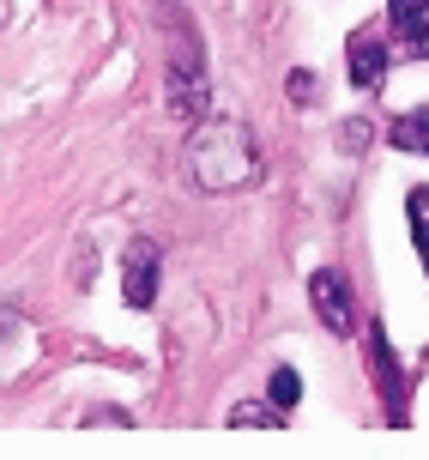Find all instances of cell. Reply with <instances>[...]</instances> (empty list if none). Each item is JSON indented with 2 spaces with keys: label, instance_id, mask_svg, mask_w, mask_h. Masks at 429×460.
Returning a JSON list of instances; mask_svg holds the SVG:
<instances>
[{
  "label": "cell",
  "instance_id": "13",
  "mask_svg": "<svg viewBox=\"0 0 429 460\" xmlns=\"http://www.w3.org/2000/svg\"><path fill=\"white\" fill-rule=\"evenodd\" d=\"M315 92H320V79L296 67V73H291V103H315Z\"/></svg>",
  "mask_w": 429,
  "mask_h": 460
},
{
  "label": "cell",
  "instance_id": "1",
  "mask_svg": "<svg viewBox=\"0 0 429 460\" xmlns=\"http://www.w3.org/2000/svg\"><path fill=\"white\" fill-rule=\"evenodd\" d=\"M188 170L206 194H236L260 176V146L242 121H200L188 139Z\"/></svg>",
  "mask_w": 429,
  "mask_h": 460
},
{
  "label": "cell",
  "instance_id": "2",
  "mask_svg": "<svg viewBox=\"0 0 429 460\" xmlns=\"http://www.w3.org/2000/svg\"><path fill=\"white\" fill-rule=\"evenodd\" d=\"M163 92H170V115H176V121H200V110H206V67H200V43H194L188 19H176V43H170Z\"/></svg>",
  "mask_w": 429,
  "mask_h": 460
},
{
  "label": "cell",
  "instance_id": "6",
  "mask_svg": "<svg viewBox=\"0 0 429 460\" xmlns=\"http://www.w3.org/2000/svg\"><path fill=\"white\" fill-rule=\"evenodd\" d=\"M387 24L406 61H429V0H387Z\"/></svg>",
  "mask_w": 429,
  "mask_h": 460
},
{
  "label": "cell",
  "instance_id": "7",
  "mask_svg": "<svg viewBox=\"0 0 429 460\" xmlns=\"http://www.w3.org/2000/svg\"><path fill=\"white\" fill-rule=\"evenodd\" d=\"M369 364H375V382H381L387 418H393V424H406V376H399V364H393L381 327H369Z\"/></svg>",
  "mask_w": 429,
  "mask_h": 460
},
{
  "label": "cell",
  "instance_id": "3",
  "mask_svg": "<svg viewBox=\"0 0 429 460\" xmlns=\"http://www.w3.org/2000/svg\"><path fill=\"white\" fill-rule=\"evenodd\" d=\"M158 279H163V249L152 236H134L127 261H121V297L134 303V309H152L158 303Z\"/></svg>",
  "mask_w": 429,
  "mask_h": 460
},
{
  "label": "cell",
  "instance_id": "10",
  "mask_svg": "<svg viewBox=\"0 0 429 460\" xmlns=\"http://www.w3.org/2000/svg\"><path fill=\"white\" fill-rule=\"evenodd\" d=\"M406 212H411V236H417V254H424V267H429V188H411Z\"/></svg>",
  "mask_w": 429,
  "mask_h": 460
},
{
  "label": "cell",
  "instance_id": "4",
  "mask_svg": "<svg viewBox=\"0 0 429 460\" xmlns=\"http://www.w3.org/2000/svg\"><path fill=\"white\" fill-rule=\"evenodd\" d=\"M309 303H315V315H320V327H327V333H339V340H351V333H357V303H351L345 273L320 267V273L309 279Z\"/></svg>",
  "mask_w": 429,
  "mask_h": 460
},
{
  "label": "cell",
  "instance_id": "5",
  "mask_svg": "<svg viewBox=\"0 0 429 460\" xmlns=\"http://www.w3.org/2000/svg\"><path fill=\"white\" fill-rule=\"evenodd\" d=\"M387 55H393V49L381 43V31H375V24L351 31V43H345V73H351V85H357V92H381Z\"/></svg>",
  "mask_w": 429,
  "mask_h": 460
},
{
  "label": "cell",
  "instance_id": "12",
  "mask_svg": "<svg viewBox=\"0 0 429 460\" xmlns=\"http://www.w3.org/2000/svg\"><path fill=\"white\" fill-rule=\"evenodd\" d=\"M363 146H369V121L357 115V121H345V128H339V152H363Z\"/></svg>",
  "mask_w": 429,
  "mask_h": 460
},
{
  "label": "cell",
  "instance_id": "11",
  "mask_svg": "<svg viewBox=\"0 0 429 460\" xmlns=\"http://www.w3.org/2000/svg\"><path fill=\"white\" fill-rule=\"evenodd\" d=\"M267 400H272V406H285V412H291L296 400H302V376H296V369H272V382H267Z\"/></svg>",
  "mask_w": 429,
  "mask_h": 460
},
{
  "label": "cell",
  "instance_id": "8",
  "mask_svg": "<svg viewBox=\"0 0 429 460\" xmlns=\"http://www.w3.org/2000/svg\"><path fill=\"white\" fill-rule=\"evenodd\" d=\"M387 139H393L399 152H417V158H429V110L393 115V121H387Z\"/></svg>",
  "mask_w": 429,
  "mask_h": 460
},
{
  "label": "cell",
  "instance_id": "9",
  "mask_svg": "<svg viewBox=\"0 0 429 460\" xmlns=\"http://www.w3.org/2000/svg\"><path fill=\"white\" fill-rule=\"evenodd\" d=\"M230 430H285V406H272V400H242V406H230Z\"/></svg>",
  "mask_w": 429,
  "mask_h": 460
}]
</instances>
